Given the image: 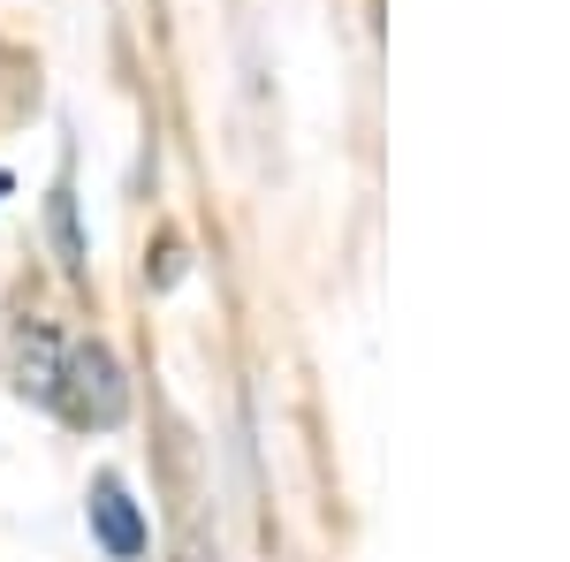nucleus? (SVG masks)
<instances>
[{"instance_id": "f03ea898", "label": "nucleus", "mask_w": 570, "mask_h": 562, "mask_svg": "<svg viewBox=\"0 0 570 562\" xmlns=\"http://www.w3.org/2000/svg\"><path fill=\"white\" fill-rule=\"evenodd\" d=\"M61 365H69V343H61V327H46V319H23V327H16V343H8V381H16V395H31V403H46V411H53Z\"/></svg>"}, {"instance_id": "20e7f679", "label": "nucleus", "mask_w": 570, "mask_h": 562, "mask_svg": "<svg viewBox=\"0 0 570 562\" xmlns=\"http://www.w3.org/2000/svg\"><path fill=\"white\" fill-rule=\"evenodd\" d=\"M46 220H53L61 266H69V274H85V228H77V190H69V183H53V198H46Z\"/></svg>"}, {"instance_id": "39448f33", "label": "nucleus", "mask_w": 570, "mask_h": 562, "mask_svg": "<svg viewBox=\"0 0 570 562\" xmlns=\"http://www.w3.org/2000/svg\"><path fill=\"white\" fill-rule=\"evenodd\" d=\"M176 562H206V540L190 532V540H183V555H176Z\"/></svg>"}, {"instance_id": "7ed1b4c3", "label": "nucleus", "mask_w": 570, "mask_h": 562, "mask_svg": "<svg viewBox=\"0 0 570 562\" xmlns=\"http://www.w3.org/2000/svg\"><path fill=\"white\" fill-rule=\"evenodd\" d=\"M85 510H91V532H99V548H107L115 562H137V555H145V517H137L130 486H122L115 472L91 479V502H85Z\"/></svg>"}, {"instance_id": "f257e3e1", "label": "nucleus", "mask_w": 570, "mask_h": 562, "mask_svg": "<svg viewBox=\"0 0 570 562\" xmlns=\"http://www.w3.org/2000/svg\"><path fill=\"white\" fill-rule=\"evenodd\" d=\"M53 411L85 433H107L130 418V381H122V357L107 343H69V365H61V388H53Z\"/></svg>"}]
</instances>
